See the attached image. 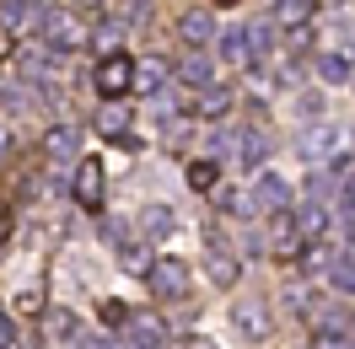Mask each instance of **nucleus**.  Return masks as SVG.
<instances>
[{
  "mask_svg": "<svg viewBox=\"0 0 355 349\" xmlns=\"http://www.w3.org/2000/svg\"><path fill=\"white\" fill-rule=\"evenodd\" d=\"M38 38H44V48H54V54H76V48L92 44V27L76 6H54V11H44V22H38Z\"/></svg>",
  "mask_w": 355,
  "mask_h": 349,
  "instance_id": "1",
  "label": "nucleus"
},
{
  "mask_svg": "<svg viewBox=\"0 0 355 349\" xmlns=\"http://www.w3.org/2000/svg\"><path fill=\"white\" fill-rule=\"evenodd\" d=\"M146 285H151L156 301H183V296H189V269L178 258H156L151 269H146Z\"/></svg>",
  "mask_w": 355,
  "mask_h": 349,
  "instance_id": "2",
  "label": "nucleus"
},
{
  "mask_svg": "<svg viewBox=\"0 0 355 349\" xmlns=\"http://www.w3.org/2000/svg\"><path fill=\"white\" fill-rule=\"evenodd\" d=\"M92 87L103 91V97H130V91H135V60H124V54H108L103 65L92 70Z\"/></svg>",
  "mask_w": 355,
  "mask_h": 349,
  "instance_id": "3",
  "label": "nucleus"
},
{
  "mask_svg": "<svg viewBox=\"0 0 355 349\" xmlns=\"http://www.w3.org/2000/svg\"><path fill=\"white\" fill-rule=\"evenodd\" d=\"M205 242H210V263H205V269H210V280L221 285V290H232L243 269H237V258H232V247H226L221 226H205Z\"/></svg>",
  "mask_w": 355,
  "mask_h": 349,
  "instance_id": "4",
  "label": "nucleus"
},
{
  "mask_svg": "<svg viewBox=\"0 0 355 349\" xmlns=\"http://www.w3.org/2000/svg\"><path fill=\"white\" fill-rule=\"evenodd\" d=\"M103 183H108V177H103V161H76V183H70V194H76L81 210H92V215L103 210Z\"/></svg>",
  "mask_w": 355,
  "mask_h": 349,
  "instance_id": "5",
  "label": "nucleus"
},
{
  "mask_svg": "<svg viewBox=\"0 0 355 349\" xmlns=\"http://www.w3.org/2000/svg\"><path fill=\"white\" fill-rule=\"evenodd\" d=\"M178 44H189V48L216 44V11H210V6H194V11H183V17H178Z\"/></svg>",
  "mask_w": 355,
  "mask_h": 349,
  "instance_id": "6",
  "label": "nucleus"
},
{
  "mask_svg": "<svg viewBox=\"0 0 355 349\" xmlns=\"http://www.w3.org/2000/svg\"><path fill=\"white\" fill-rule=\"evenodd\" d=\"M253 204H259V215H280V210H291V183L280 172H259V183H253Z\"/></svg>",
  "mask_w": 355,
  "mask_h": 349,
  "instance_id": "7",
  "label": "nucleus"
},
{
  "mask_svg": "<svg viewBox=\"0 0 355 349\" xmlns=\"http://www.w3.org/2000/svg\"><path fill=\"white\" fill-rule=\"evenodd\" d=\"M167 344H173V333L156 312H135L130 317V349H167Z\"/></svg>",
  "mask_w": 355,
  "mask_h": 349,
  "instance_id": "8",
  "label": "nucleus"
},
{
  "mask_svg": "<svg viewBox=\"0 0 355 349\" xmlns=\"http://www.w3.org/2000/svg\"><path fill=\"white\" fill-rule=\"evenodd\" d=\"M269 247H275V258H296V253L307 247V237H302V226H296L291 210L275 215V226H269Z\"/></svg>",
  "mask_w": 355,
  "mask_h": 349,
  "instance_id": "9",
  "label": "nucleus"
},
{
  "mask_svg": "<svg viewBox=\"0 0 355 349\" xmlns=\"http://www.w3.org/2000/svg\"><path fill=\"white\" fill-rule=\"evenodd\" d=\"M183 108L194 113V118H226L232 91H226V87H189V102H183Z\"/></svg>",
  "mask_w": 355,
  "mask_h": 349,
  "instance_id": "10",
  "label": "nucleus"
},
{
  "mask_svg": "<svg viewBox=\"0 0 355 349\" xmlns=\"http://www.w3.org/2000/svg\"><path fill=\"white\" fill-rule=\"evenodd\" d=\"M312 17H318V0H275V17L269 22L286 27V33H307Z\"/></svg>",
  "mask_w": 355,
  "mask_h": 349,
  "instance_id": "11",
  "label": "nucleus"
},
{
  "mask_svg": "<svg viewBox=\"0 0 355 349\" xmlns=\"http://www.w3.org/2000/svg\"><path fill=\"white\" fill-rule=\"evenodd\" d=\"M173 81V60H162V54H146V60H135V91H162Z\"/></svg>",
  "mask_w": 355,
  "mask_h": 349,
  "instance_id": "12",
  "label": "nucleus"
},
{
  "mask_svg": "<svg viewBox=\"0 0 355 349\" xmlns=\"http://www.w3.org/2000/svg\"><path fill=\"white\" fill-rule=\"evenodd\" d=\"M44 151H49V161H76V156H81V129H76V124L44 129Z\"/></svg>",
  "mask_w": 355,
  "mask_h": 349,
  "instance_id": "13",
  "label": "nucleus"
},
{
  "mask_svg": "<svg viewBox=\"0 0 355 349\" xmlns=\"http://www.w3.org/2000/svg\"><path fill=\"white\" fill-rule=\"evenodd\" d=\"M97 129L108 134V140H130V108H124V97H103V108H97Z\"/></svg>",
  "mask_w": 355,
  "mask_h": 349,
  "instance_id": "14",
  "label": "nucleus"
},
{
  "mask_svg": "<svg viewBox=\"0 0 355 349\" xmlns=\"http://www.w3.org/2000/svg\"><path fill=\"white\" fill-rule=\"evenodd\" d=\"M232 323H237L243 339H264L269 333V312H264V301H237L232 306Z\"/></svg>",
  "mask_w": 355,
  "mask_h": 349,
  "instance_id": "15",
  "label": "nucleus"
},
{
  "mask_svg": "<svg viewBox=\"0 0 355 349\" xmlns=\"http://www.w3.org/2000/svg\"><path fill=\"white\" fill-rule=\"evenodd\" d=\"M44 339H49V344H76V339H81V323H76V312H65V306L44 312Z\"/></svg>",
  "mask_w": 355,
  "mask_h": 349,
  "instance_id": "16",
  "label": "nucleus"
},
{
  "mask_svg": "<svg viewBox=\"0 0 355 349\" xmlns=\"http://www.w3.org/2000/svg\"><path fill=\"white\" fill-rule=\"evenodd\" d=\"M178 81H189V87H210V81H216V70H210V60H205V48H194V54L178 60Z\"/></svg>",
  "mask_w": 355,
  "mask_h": 349,
  "instance_id": "17",
  "label": "nucleus"
},
{
  "mask_svg": "<svg viewBox=\"0 0 355 349\" xmlns=\"http://www.w3.org/2000/svg\"><path fill=\"white\" fill-rule=\"evenodd\" d=\"M140 237H151V242L173 237V210H167V204H151V210H140Z\"/></svg>",
  "mask_w": 355,
  "mask_h": 349,
  "instance_id": "18",
  "label": "nucleus"
},
{
  "mask_svg": "<svg viewBox=\"0 0 355 349\" xmlns=\"http://www.w3.org/2000/svg\"><path fill=\"white\" fill-rule=\"evenodd\" d=\"M221 60H232V65H253V44H248V27H232V33H221Z\"/></svg>",
  "mask_w": 355,
  "mask_h": 349,
  "instance_id": "19",
  "label": "nucleus"
},
{
  "mask_svg": "<svg viewBox=\"0 0 355 349\" xmlns=\"http://www.w3.org/2000/svg\"><path fill=\"white\" fill-rule=\"evenodd\" d=\"M189 188L216 194V188H221V167H216V161H189Z\"/></svg>",
  "mask_w": 355,
  "mask_h": 349,
  "instance_id": "20",
  "label": "nucleus"
},
{
  "mask_svg": "<svg viewBox=\"0 0 355 349\" xmlns=\"http://www.w3.org/2000/svg\"><path fill=\"white\" fill-rule=\"evenodd\" d=\"M329 280H334V290H355V247H345V253L329 263Z\"/></svg>",
  "mask_w": 355,
  "mask_h": 349,
  "instance_id": "21",
  "label": "nucleus"
},
{
  "mask_svg": "<svg viewBox=\"0 0 355 349\" xmlns=\"http://www.w3.org/2000/svg\"><path fill=\"white\" fill-rule=\"evenodd\" d=\"M318 75L334 81V87H345V81H350V54H323V60H318Z\"/></svg>",
  "mask_w": 355,
  "mask_h": 349,
  "instance_id": "22",
  "label": "nucleus"
},
{
  "mask_svg": "<svg viewBox=\"0 0 355 349\" xmlns=\"http://www.w3.org/2000/svg\"><path fill=\"white\" fill-rule=\"evenodd\" d=\"M269 156V134H259V129H243V167H259Z\"/></svg>",
  "mask_w": 355,
  "mask_h": 349,
  "instance_id": "23",
  "label": "nucleus"
},
{
  "mask_svg": "<svg viewBox=\"0 0 355 349\" xmlns=\"http://www.w3.org/2000/svg\"><path fill=\"white\" fill-rule=\"evenodd\" d=\"M248 44H253V65H259L269 48H275V22H253L248 27Z\"/></svg>",
  "mask_w": 355,
  "mask_h": 349,
  "instance_id": "24",
  "label": "nucleus"
},
{
  "mask_svg": "<svg viewBox=\"0 0 355 349\" xmlns=\"http://www.w3.org/2000/svg\"><path fill=\"white\" fill-rule=\"evenodd\" d=\"M119 263H124L130 274H146L156 258H146V247H140V242H119Z\"/></svg>",
  "mask_w": 355,
  "mask_h": 349,
  "instance_id": "25",
  "label": "nucleus"
},
{
  "mask_svg": "<svg viewBox=\"0 0 355 349\" xmlns=\"http://www.w3.org/2000/svg\"><path fill=\"white\" fill-rule=\"evenodd\" d=\"M296 263H302V269H307V274H318V269H329V247H323V242H307V247H302V253H296Z\"/></svg>",
  "mask_w": 355,
  "mask_h": 349,
  "instance_id": "26",
  "label": "nucleus"
},
{
  "mask_svg": "<svg viewBox=\"0 0 355 349\" xmlns=\"http://www.w3.org/2000/svg\"><path fill=\"white\" fill-rule=\"evenodd\" d=\"M119 38H124V27H119V22H103V27H97V33H92V44L103 48V60H108L113 48H119Z\"/></svg>",
  "mask_w": 355,
  "mask_h": 349,
  "instance_id": "27",
  "label": "nucleus"
},
{
  "mask_svg": "<svg viewBox=\"0 0 355 349\" xmlns=\"http://www.w3.org/2000/svg\"><path fill=\"white\" fill-rule=\"evenodd\" d=\"M216 210H226V215H243V210H248V199L237 194V188H216Z\"/></svg>",
  "mask_w": 355,
  "mask_h": 349,
  "instance_id": "28",
  "label": "nucleus"
},
{
  "mask_svg": "<svg viewBox=\"0 0 355 349\" xmlns=\"http://www.w3.org/2000/svg\"><path fill=\"white\" fill-rule=\"evenodd\" d=\"M103 323L108 328H130V312H124L119 301H103Z\"/></svg>",
  "mask_w": 355,
  "mask_h": 349,
  "instance_id": "29",
  "label": "nucleus"
},
{
  "mask_svg": "<svg viewBox=\"0 0 355 349\" xmlns=\"http://www.w3.org/2000/svg\"><path fill=\"white\" fill-rule=\"evenodd\" d=\"M307 194H312V199H329V194H334V177H329V172H312V177H307Z\"/></svg>",
  "mask_w": 355,
  "mask_h": 349,
  "instance_id": "30",
  "label": "nucleus"
},
{
  "mask_svg": "<svg viewBox=\"0 0 355 349\" xmlns=\"http://www.w3.org/2000/svg\"><path fill=\"white\" fill-rule=\"evenodd\" d=\"M17 54V33H11V22L0 17V60H11Z\"/></svg>",
  "mask_w": 355,
  "mask_h": 349,
  "instance_id": "31",
  "label": "nucleus"
},
{
  "mask_svg": "<svg viewBox=\"0 0 355 349\" xmlns=\"http://www.w3.org/2000/svg\"><path fill=\"white\" fill-rule=\"evenodd\" d=\"M103 237L119 247V242H130V226H124V220H103Z\"/></svg>",
  "mask_w": 355,
  "mask_h": 349,
  "instance_id": "32",
  "label": "nucleus"
},
{
  "mask_svg": "<svg viewBox=\"0 0 355 349\" xmlns=\"http://www.w3.org/2000/svg\"><path fill=\"white\" fill-rule=\"evenodd\" d=\"M183 349H221L216 339H205V333H194V339H183Z\"/></svg>",
  "mask_w": 355,
  "mask_h": 349,
  "instance_id": "33",
  "label": "nucleus"
},
{
  "mask_svg": "<svg viewBox=\"0 0 355 349\" xmlns=\"http://www.w3.org/2000/svg\"><path fill=\"white\" fill-rule=\"evenodd\" d=\"M11 237V210H6V204H0V242Z\"/></svg>",
  "mask_w": 355,
  "mask_h": 349,
  "instance_id": "34",
  "label": "nucleus"
},
{
  "mask_svg": "<svg viewBox=\"0 0 355 349\" xmlns=\"http://www.w3.org/2000/svg\"><path fill=\"white\" fill-rule=\"evenodd\" d=\"M345 210H350V215H355V177H350V183H345Z\"/></svg>",
  "mask_w": 355,
  "mask_h": 349,
  "instance_id": "35",
  "label": "nucleus"
},
{
  "mask_svg": "<svg viewBox=\"0 0 355 349\" xmlns=\"http://www.w3.org/2000/svg\"><path fill=\"white\" fill-rule=\"evenodd\" d=\"M65 6H76V11H97V0H65Z\"/></svg>",
  "mask_w": 355,
  "mask_h": 349,
  "instance_id": "36",
  "label": "nucleus"
},
{
  "mask_svg": "<svg viewBox=\"0 0 355 349\" xmlns=\"http://www.w3.org/2000/svg\"><path fill=\"white\" fill-rule=\"evenodd\" d=\"M11 151V129H0V156Z\"/></svg>",
  "mask_w": 355,
  "mask_h": 349,
  "instance_id": "37",
  "label": "nucleus"
},
{
  "mask_svg": "<svg viewBox=\"0 0 355 349\" xmlns=\"http://www.w3.org/2000/svg\"><path fill=\"white\" fill-rule=\"evenodd\" d=\"M221 6H237V0H221Z\"/></svg>",
  "mask_w": 355,
  "mask_h": 349,
  "instance_id": "38",
  "label": "nucleus"
},
{
  "mask_svg": "<svg viewBox=\"0 0 355 349\" xmlns=\"http://www.w3.org/2000/svg\"><path fill=\"white\" fill-rule=\"evenodd\" d=\"M345 349H355V344H345Z\"/></svg>",
  "mask_w": 355,
  "mask_h": 349,
  "instance_id": "39",
  "label": "nucleus"
},
{
  "mask_svg": "<svg viewBox=\"0 0 355 349\" xmlns=\"http://www.w3.org/2000/svg\"><path fill=\"white\" fill-rule=\"evenodd\" d=\"M334 6H339V0H334Z\"/></svg>",
  "mask_w": 355,
  "mask_h": 349,
  "instance_id": "40",
  "label": "nucleus"
}]
</instances>
